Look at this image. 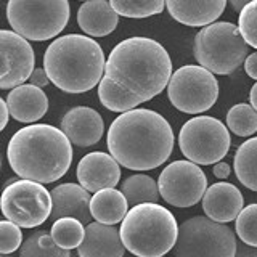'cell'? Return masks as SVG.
Segmentation results:
<instances>
[{
    "instance_id": "obj_1",
    "label": "cell",
    "mask_w": 257,
    "mask_h": 257,
    "mask_svg": "<svg viewBox=\"0 0 257 257\" xmlns=\"http://www.w3.org/2000/svg\"><path fill=\"white\" fill-rule=\"evenodd\" d=\"M172 74V60L158 40L128 37L108 56L98 100L109 111L125 112L163 93Z\"/></svg>"
},
{
    "instance_id": "obj_2",
    "label": "cell",
    "mask_w": 257,
    "mask_h": 257,
    "mask_svg": "<svg viewBox=\"0 0 257 257\" xmlns=\"http://www.w3.org/2000/svg\"><path fill=\"white\" fill-rule=\"evenodd\" d=\"M174 131L164 116L147 108L128 109L112 120L106 137L109 155L131 171H153L174 150Z\"/></svg>"
},
{
    "instance_id": "obj_3",
    "label": "cell",
    "mask_w": 257,
    "mask_h": 257,
    "mask_svg": "<svg viewBox=\"0 0 257 257\" xmlns=\"http://www.w3.org/2000/svg\"><path fill=\"white\" fill-rule=\"evenodd\" d=\"M7 159L20 179L52 183L69 171L72 143L58 127L29 124L12 135L7 147Z\"/></svg>"
},
{
    "instance_id": "obj_4",
    "label": "cell",
    "mask_w": 257,
    "mask_h": 257,
    "mask_svg": "<svg viewBox=\"0 0 257 257\" xmlns=\"http://www.w3.org/2000/svg\"><path fill=\"white\" fill-rule=\"evenodd\" d=\"M44 68L60 90L84 93L101 82L106 58L100 44L90 36L66 34L47 47Z\"/></svg>"
},
{
    "instance_id": "obj_5",
    "label": "cell",
    "mask_w": 257,
    "mask_h": 257,
    "mask_svg": "<svg viewBox=\"0 0 257 257\" xmlns=\"http://www.w3.org/2000/svg\"><path fill=\"white\" fill-rule=\"evenodd\" d=\"M119 230L125 249L137 257H163L172 251L179 238L174 214L158 203L131 207Z\"/></svg>"
},
{
    "instance_id": "obj_6",
    "label": "cell",
    "mask_w": 257,
    "mask_h": 257,
    "mask_svg": "<svg viewBox=\"0 0 257 257\" xmlns=\"http://www.w3.org/2000/svg\"><path fill=\"white\" fill-rule=\"evenodd\" d=\"M249 45L236 24L215 21L199 29L193 42L196 61L214 74L228 76L249 56Z\"/></svg>"
},
{
    "instance_id": "obj_7",
    "label": "cell",
    "mask_w": 257,
    "mask_h": 257,
    "mask_svg": "<svg viewBox=\"0 0 257 257\" xmlns=\"http://www.w3.org/2000/svg\"><path fill=\"white\" fill-rule=\"evenodd\" d=\"M68 0H8L7 20L28 40L44 42L61 34L69 21Z\"/></svg>"
},
{
    "instance_id": "obj_8",
    "label": "cell",
    "mask_w": 257,
    "mask_h": 257,
    "mask_svg": "<svg viewBox=\"0 0 257 257\" xmlns=\"http://www.w3.org/2000/svg\"><path fill=\"white\" fill-rule=\"evenodd\" d=\"M238 236L227 223L195 215L179 227L174 257H236Z\"/></svg>"
},
{
    "instance_id": "obj_9",
    "label": "cell",
    "mask_w": 257,
    "mask_h": 257,
    "mask_svg": "<svg viewBox=\"0 0 257 257\" xmlns=\"http://www.w3.org/2000/svg\"><path fill=\"white\" fill-rule=\"evenodd\" d=\"M230 145V128L212 116L188 119L179 134L182 155L199 166L217 164L227 156Z\"/></svg>"
},
{
    "instance_id": "obj_10",
    "label": "cell",
    "mask_w": 257,
    "mask_h": 257,
    "mask_svg": "<svg viewBox=\"0 0 257 257\" xmlns=\"http://www.w3.org/2000/svg\"><path fill=\"white\" fill-rule=\"evenodd\" d=\"M0 207L5 219L21 228H36L50 219L53 211L52 191H48L44 183L16 179L5 185Z\"/></svg>"
},
{
    "instance_id": "obj_11",
    "label": "cell",
    "mask_w": 257,
    "mask_h": 257,
    "mask_svg": "<svg viewBox=\"0 0 257 257\" xmlns=\"http://www.w3.org/2000/svg\"><path fill=\"white\" fill-rule=\"evenodd\" d=\"M219 92L214 72L201 64H185L179 68L167 85L171 103L187 114H201L211 109L219 98Z\"/></svg>"
},
{
    "instance_id": "obj_12",
    "label": "cell",
    "mask_w": 257,
    "mask_h": 257,
    "mask_svg": "<svg viewBox=\"0 0 257 257\" xmlns=\"http://www.w3.org/2000/svg\"><path fill=\"white\" fill-rule=\"evenodd\" d=\"M158 185L161 198L175 207L198 204L209 188L204 171L190 159H179L167 164L159 174Z\"/></svg>"
},
{
    "instance_id": "obj_13",
    "label": "cell",
    "mask_w": 257,
    "mask_h": 257,
    "mask_svg": "<svg viewBox=\"0 0 257 257\" xmlns=\"http://www.w3.org/2000/svg\"><path fill=\"white\" fill-rule=\"evenodd\" d=\"M0 53H2V71H0V88L12 90L23 85L34 71L36 56L31 44L13 29L0 31Z\"/></svg>"
},
{
    "instance_id": "obj_14",
    "label": "cell",
    "mask_w": 257,
    "mask_h": 257,
    "mask_svg": "<svg viewBox=\"0 0 257 257\" xmlns=\"http://www.w3.org/2000/svg\"><path fill=\"white\" fill-rule=\"evenodd\" d=\"M76 177L77 182L90 193L104 188H116L120 180V164L112 155L92 151L79 161Z\"/></svg>"
},
{
    "instance_id": "obj_15",
    "label": "cell",
    "mask_w": 257,
    "mask_h": 257,
    "mask_svg": "<svg viewBox=\"0 0 257 257\" xmlns=\"http://www.w3.org/2000/svg\"><path fill=\"white\" fill-rule=\"evenodd\" d=\"M60 128L68 135L72 145L85 148L101 140L104 134V120L93 108L76 106L63 116Z\"/></svg>"
},
{
    "instance_id": "obj_16",
    "label": "cell",
    "mask_w": 257,
    "mask_h": 257,
    "mask_svg": "<svg viewBox=\"0 0 257 257\" xmlns=\"http://www.w3.org/2000/svg\"><path fill=\"white\" fill-rule=\"evenodd\" d=\"M203 211L215 222L228 223L236 220V217L244 207V198L238 187L230 182H217L211 185L203 196Z\"/></svg>"
},
{
    "instance_id": "obj_17",
    "label": "cell",
    "mask_w": 257,
    "mask_h": 257,
    "mask_svg": "<svg viewBox=\"0 0 257 257\" xmlns=\"http://www.w3.org/2000/svg\"><path fill=\"white\" fill-rule=\"evenodd\" d=\"M125 246L120 230L114 225L90 222L85 225V238L77 247L79 257H124Z\"/></svg>"
},
{
    "instance_id": "obj_18",
    "label": "cell",
    "mask_w": 257,
    "mask_h": 257,
    "mask_svg": "<svg viewBox=\"0 0 257 257\" xmlns=\"http://www.w3.org/2000/svg\"><path fill=\"white\" fill-rule=\"evenodd\" d=\"M228 0H166L172 18L190 28H204L215 23L225 12Z\"/></svg>"
},
{
    "instance_id": "obj_19",
    "label": "cell",
    "mask_w": 257,
    "mask_h": 257,
    "mask_svg": "<svg viewBox=\"0 0 257 257\" xmlns=\"http://www.w3.org/2000/svg\"><path fill=\"white\" fill-rule=\"evenodd\" d=\"M53 199V222L61 217H74L84 225H88L92 217L90 211V191L85 190L80 183H61L52 190Z\"/></svg>"
},
{
    "instance_id": "obj_20",
    "label": "cell",
    "mask_w": 257,
    "mask_h": 257,
    "mask_svg": "<svg viewBox=\"0 0 257 257\" xmlns=\"http://www.w3.org/2000/svg\"><path fill=\"white\" fill-rule=\"evenodd\" d=\"M5 100L12 117L23 124L37 122L48 111V98L45 92L32 84H23L12 88Z\"/></svg>"
},
{
    "instance_id": "obj_21",
    "label": "cell",
    "mask_w": 257,
    "mask_h": 257,
    "mask_svg": "<svg viewBox=\"0 0 257 257\" xmlns=\"http://www.w3.org/2000/svg\"><path fill=\"white\" fill-rule=\"evenodd\" d=\"M77 24L87 36H109L119 24V15L106 0H87L77 12Z\"/></svg>"
},
{
    "instance_id": "obj_22",
    "label": "cell",
    "mask_w": 257,
    "mask_h": 257,
    "mask_svg": "<svg viewBox=\"0 0 257 257\" xmlns=\"http://www.w3.org/2000/svg\"><path fill=\"white\" fill-rule=\"evenodd\" d=\"M92 217L96 222L117 225L128 212V201L120 190L104 188L93 193L90 201Z\"/></svg>"
},
{
    "instance_id": "obj_23",
    "label": "cell",
    "mask_w": 257,
    "mask_h": 257,
    "mask_svg": "<svg viewBox=\"0 0 257 257\" xmlns=\"http://www.w3.org/2000/svg\"><path fill=\"white\" fill-rule=\"evenodd\" d=\"M233 169L241 185L257 191V137L239 145L233 159Z\"/></svg>"
},
{
    "instance_id": "obj_24",
    "label": "cell",
    "mask_w": 257,
    "mask_h": 257,
    "mask_svg": "<svg viewBox=\"0 0 257 257\" xmlns=\"http://www.w3.org/2000/svg\"><path fill=\"white\" fill-rule=\"evenodd\" d=\"M120 191L125 195L131 207L142 203H158L161 198L158 182L147 174H134L127 177L120 185Z\"/></svg>"
},
{
    "instance_id": "obj_25",
    "label": "cell",
    "mask_w": 257,
    "mask_h": 257,
    "mask_svg": "<svg viewBox=\"0 0 257 257\" xmlns=\"http://www.w3.org/2000/svg\"><path fill=\"white\" fill-rule=\"evenodd\" d=\"M20 257H71V251L56 244L50 231L39 230L23 241Z\"/></svg>"
},
{
    "instance_id": "obj_26",
    "label": "cell",
    "mask_w": 257,
    "mask_h": 257,
    "mask_svg": "<svg viewBox=\"0 0 257 257\" xmlns=\"http://www.w3.org/2000/svg\"><path fill=\"white\" fill-rule=\"evenodd\" d=\"M52 238L63 249H77L85 238L84 223L74 217H61L52 225Z\"/></svg>"
},
{
    "instance_id": "obj_27",
    "label": "cell",
    "mask_w": 257,
    "mask_h": 257,
    "mask_svg": "<svg viewBox=\"0 0 257 257\" xmlns=\"http://www.w3.org/2000/svg\"><path fill=\"white\" fill-rule=\"evenodd\" d=\"M227 127L238 137H252L257 132V109L251 103H238L227 112Z\"/></svg>"
},
{
    "instance_id": "obj_28",
    "label": "cell",
    "mask_w": 257,
    "mask_h": 257,
    "mask_svg": "<svg viewBox=\"0 0 257 257\" xmlns=\"http://www.w3.org/2000/svg\"><path fill=\"white\" fill-rule=\"evenodd\" d=\"M119 16L125 18H150L164 12L166 0H109Z\"/></svg>"
},
{
    "instance_id": "obj_29",
    "label": "cell",
    "mask_w": 257,
    "mask_h": 257,
    "mask_svg": "<svg viewBox=\"0 0 257 257\" xmlns=\"http://www.w3.org/2000/svg\"><path fill=\"white\" fill-rule=\"evenodd\" d=\"M235 231L246 244L257 246V203L243 207L235 220Z\"/></svg>"
},
{
    "instance_id": "obj_30",
    "label": "cell",
    "mask_w": 257,
    "mask_h": 257,
    "mask_svg": "<svg viewBox=\"0 0 257 257\" xmlns=\"http://www.w3.org/2000/svg\"><path fill=\"white\" fill-rule=\"evenodd\" d=\"M238 28L249 47L257 50V0L249 2L238 16Z\"/></svg>"
},
{
    "instance_id": "obj_31",
    "label": "cell",
    "mask_w": 257,
    "mask_h": 257,
    "mask_svg": "<svg viewBox=\"0 0 257 257\" xmlns=\"http://www.w3.org/2000/svg\"><path fill=\"white\" fill-rule=\"evenodd\" d=\"M23 244V231L20 225L4 219L0 222V254H13Z\"/></svg>"
},
{
    "instance_id": "obj_32",
    "label": "cell",
    "mask_w": 257,
    "mask_h": 257,
    "mask_svg": "<svg viewBox=\"0 0 257 257\" xmlns=\"http://www.w3.org/2000/svg\"><path fill=\"white\" fill-rule=\"evenodd\" d=\"M29 82L32 85H37L40 88H44V87H47L48 84H50L52 80H50V77H48L45 68H36L34 71H32L31 77H29Z\"/></svg>"
},
{
    "instance_id": "obj_33",
    "label": "cell",
    "mask_w": 257,
    "mask_h": 257,
    "mask_svg": "<svg viewBox=\"0 0 257 257\" xmlns=\"http://www.w3.org/2000/svg\"><path fill=\"white\" fill-rule=\"evenodd\" d=\"M236 257H257V246L246 244L239 239L236 244Z\"/></svg>"
},
{
    "instance_id": "obj_34",
    "label": "cell",
    "mask_w": 257,
    "mask_h": 257,
    "mask_svg": "<svg viewBox=\"0 0 257 257\" xmlns=\"http://www.w3.org/2000/svg\"><path fill=\"white\" fill-rule=\"evenodd\" d=\"M244 71L249 77H252L257 80V50L251 53L244 61Z\"/></svg>"
},
{
    "instance_id": "obj_35",
    "label": "cell",
    "mask_w": 257,
    "mask_h": 257,
    "mask_svg": "<svg viewBox=\"0 0 257 257\" xmlns=\"http://www.w3.org/2000/svg\"><path fill=\"white\" fill-rule=\"evenodd\" d=\"M212 172H214V175H215L219 180H225V179H228V177H230L231 167H230V164L223 163V161H219L217 164H214Z\"/></svg>"
},
{
    "instance_id": "obj_36",
    "label": "cell",
    "mask_w": 257,
    "mask_h": 257,
    "mask_svg": "<svg viewBox=\"0 0 257 257\" xmlns=\"http://www.w3.org/2000/svg\"><path fill=\"white\" fill-rule=\"evenodd\" d=\"M0 114H2V122H0V128L4 131V128L7 127V124H8V119H10V116H12L10 108H8L5 98H0Z\"/></svg>"
},
{
    "instance_id": "obj_37",
    "label": "cell",
    "mask_w": 257,
    "mask_h": 257,
    "mask_svg": "<svg viewBox=\"0 0 257 257\" xmlns=\"http://www.w3.org/2000/svg\"><path fill=\"white\" fill-rule=\"evenodd\" d=\"M228 2H230L233 10H235L236 13H239L249 2H252V0H228Z\"/></svg>"
},
{
    "instance_id": "obj_38",
    "label": "cell",
    "mask_w": 257,
    "mask_h": 257,
    "mask_svg": "<svg viewBox=\"0 0 257 257\" xmlns=\"http://www.w3.org/2000/svg\"><path fill=\"white\" fill-rule=\"evenodd\" d=\"M249 101H251V104L257 109V82L251 87V92H249Z\"/></svg>"
},
{
    "instance_id": "obj_39",
    "label": "cell",
    "mask_w": 257,
    "mask_h": 257,
    "mask_svg": "<svg viewBox=\"0 0 257 257\" xmlns=\"http://www.w3.org/2000/svg\"><path fill=\"white\" fill-rule=\"evenodd\" d=\"M0 257H12V255H10V254H2Z\"/></svg>"
},
{
    "instance_id": "obj_40",
    "label": "cell",
    "mask_w": 257,
    "mask_h": 257,
    "mask_svg": "<svg viewBox=\"0 0 257 257\" xmlns=\"http://www.w3.org/2000/svg\"><path fill=\"white\" fill-rule=\"evenodd\" d=\"M82 2H87V0H82Z\"/></svg>"
},
{
    "instance_id": "obj_41",
    "label": "cell",
    "mask_w": 257,
    "mask_h": 257,
    "mask_svg": "<svg viewBox=\"0 0 257 257\" xmlns=\"http://www.w3.org/2000/svg\"><path fill=\"white\" fill-rule=\"evenodd\" d=\"M124 257H125V255H124Z\"/></svg>"
},
{
    "instance_id": "obj_42",
    "label": "cell",
    "mask_w": 257,
    "mask_h": 257,
    "mask_svg": "<svg viewBox=\"0 0 257 257\" xmlns=\"http://www.w3.org/2000/svg\"><path fill=\"white\" fill-rule=\"evenodd\" d=\"M163 257H164V255H163Z\"/></svg>"
}]
</instances>
